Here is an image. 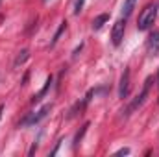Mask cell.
<instances>
[{
	"instance_id": "6da1fadb",
	"label": "cell",
	"mask_w": 159,
	"mask_h": 157,
	"mask_svg": "<svg viewBox=\"0 0 159 157\" xmlns=\"http://www.w3.org/2000/svg\"><path fill=\"white\" fill-rule=\"evenodd\" d=\"M156 17H157V6H156V4H150V6H146V7L143 9V13L139 15V20H137V28H139L141 32L148 30V28L154 24Z\"/></svg>"
},
{
	"instance_id": "7a4b0ae2",
	"label": "cell",
	"mask_w": 159,
	"mask_h": 157,
	"mask_svg": "<svg viewBox=\"0 0 159 157\" xmlns=\"http://www.w3.org/2000/svg\"><path fill=\"white\" fill-rule=\"evenodd\" d=\"M152 79H154V78H148L146 81H144V89L141 91V94H139V96H137V98H135V100H133V102L128 105V107H126V113H124L126 117H129L133 111H137V109H139V107L144 104V100H146V96H148V92H150V85H152Z\"/></svg>"
},
{
	"instance_id": "3957f363",
	"label": "cell",
	"mask_w": 159,
	"mask_h": 157,
	"mask_svg": "<svg viewBox=\"0 0 159 157\" xmlns=\"http://www.w3.org/2000/svg\"><path fill=\"white\" fill-rule=\"evenodd\" d=\"M52 109V104H44L43 107H41L37 113H32L30 117H26L24 120H20L19 122V128H24V126H34V124H37V122H41L43 118L48 115V111Z\"/></svg>"
},
{
	"instance_id": "277c9868",
	"label": "cell",
	"mask_w": 159,
	"mask_h": 157,
	"mask_svg": "<svg viewBox=\"0 0 159 157\" xmlns=\"http://www.w3.org/2000/svg\"><path fill=\"white\" fill-rule=\"evenodd\" d=\"M124 32H126V19L122 17V19H119V20L113 24V30H111V43H113L115 46H119L120 43H122Z\"/></svg>"
},
{
	"instance_id": "5b68a950",
	"label": "cell",
	"mask_w": 159,
	"mask_h": 157,
	"mask_svg": "<svg viewBox=\"0 0 159 157\" xmlns=\"http://www.w3.org/2000/svg\"><path fill=\"white\" fill-rule=\"evenodd\" d=\"M129 76H131V72H129V69H126L122 78H120V87H119L120 98H128V94H129Z\"/></svg>"
},
{
	"instance_id": "8992f818",
	"label": "cell",
	"mask_w": 159,
	"mask_h": 157,
	"mask_svg": "<svg viewBox=\"0 0 159 157\" xmlns=\"http://www.w3.org/2000/svg\"><path fill=\"white\" fill-rule=\"evenodd\" d=\"M146 50L150 56H157L159 54V32H152L150 37H148V43H146Z\"/></svg>"
},
{
	"instance_id": "52a82bcc",
	"label": "cell",
	"mask_w": 159,
	"mask_h": 157,
	"mask_svg": "<svg viewBox=\"0 0 159 157\" xmlns=\"http://www.w3.org/2000/svg\"><path fill=\"white\" fill-rule=\"evenodd\" d=\"M107 20H109V15H107V13H102V15L94 17V20H93V30H100Z\"/></svg>"
},
{
	"instance_id": "ba28073f",
	"label": "cell",
	"mask_w": 159,
	"mask_h": 157,
	"mask_svg": "<svg viewBox=\"0 0 159 157\" xmlns=\"http://www.w3.org/2000/svg\"><path fill=\"white\" fill-rule=\"evenodd\" d=\"M135 2H137V0H124V6H122V17H124V19L131 15V11H133V7H135Z\"/></svg>"
},
{
	"instance_id": "9c48e42d",
	"label": "cell",
	"mask_w": 159,
	"mask_h": 157,
	"mask_svg": "<svg viewBox=\"0 0 159 157\" xmlns=\"http://www.w3.org/2000/svg\"><path fill=\"white\" fill-rule=\"evenodd\" d=\"M50 85H52V78H48V79H46V83H44V87H43V89L39 91V94H35V96L32 98V104H37V102H39L41 98H43V96H44V94L48 92V89H50Z\"/></svg>"
},
{
	"instance_id": "30bf717a",
	"label": "cell",
	"mask_w": 159,
	"mask_h": 157,
	"mask_svg": "<svg viewBox=\"0 0 159 157\" xmlns=\"http://www.w3.org/2000/svg\"><path fill=\"white\" fill-rule=\"evenodd\" d=\"M28 57H30V52H28L26 48H24V50H20V52H19V56L15 57V63H13V67H20V65H22V63H24Z\"/></svg>"
},
{
	"instance_id": "8fae6325",
	"label": "cell",
	"mask_w": 159,
	"mask_h": 157,
	"mask_svg": "<svg viewBox=\"0 0 159 157\" xmlns=\"http://www.w3.org/2000/svg\"><path fill=\"white\" fill-rule=\"evenodd\" d=\"M87 128H89V122H87V124H83V128H81V129H80L78 133H76V137H74V148H78V144L81 142L83 135L87 133Z\"/></svg>"
},
{
	"instance_id": "7c38bea8",
	"label": "cell",
	"mask_w": 159,
	"mask_h": 157,
	"mask_svg": "<svg viewBox=\"0 0 159 157\" xmlns=\"http://www.w3.org/2000/svg\"><path fill=\"white\" fill-rule=\"evenodd\" d=\"M65 28H67V20H63V22L59 24V30L56 32V35H54V39H52V43H50V46H54V44L57 43V39L61 37V34H63V30H65Z\"/></svg>"
},
{
	"instance_id": "4fadbf2b",
	"label": "cell",
	"mask_w": 159,
	"mask_h": 157,
	"mask_svg": "<svg viewBox=\"0 0 159 157\" xmlns=\"http://www.w3.org/2000/svg\"><path fill=\"white\" fill-rule=\"evenodd\" d=\"M83 4H85V0H76V6H74V15H80V11L83 9Z\"/></svg>"
},
{
	"instance_id": "5bb4252c",
	"label": "cell",
	"mask_w": 159,
	"mask_h": 157,
	"mask_svg": "<svg viewBox=\"0 0 159 157\" xmlns=\"http://www.w3.org/2000/svg\"><path fill=\"white\" fill-rule=\"evenodd\" d=\"M128 154H129V148H122L117 152V155H128Z\"/></svg>"
},
{
	"instance_id": "9a60e30c",
	"label": "cell",
	"mask_w": 159,
	"mask_h": 157,
	"mask_svg": "<svg viewBox=\"0 0 159 157\" xmlns=\"http://www.w3.org/2000/svg\"><path fill=\"white\" fill-rule=\"evenodd\" d=\"M81 48H83V44H80L78 48L74 50V54H72V57H76V56H78V54H80V50H81Z\"/></svg>"
},
{
	"instance_id": "2e32d148",
	"label": "cell",
	"mask_w": 159,
	"mask_h": 157,
	"mask_svg": "<svg viewBox=\"0 0 159 157\" xmlns=\"http://www.w3.org/2000/svg\"><path fill=\"white\" fill-rule=\"evenodd\" d=\"M2 111H4V107H0V115H2Z\"/></svg>"
},
{
	"instance_id": "e0dca14e",
	"label": "cell",
	"mask_w": 159,
	"mask_h": 157,
	"mask_svg": "<svg viewBox=\"0 0 159 157\" xmlns=\"http://www.w3.org/2000/svg\"><path fill=\"white\" fill-rule=\"evenodd\" d=\"M44 2H48V0H44Z\"/></svg>"
}]
</instances>
